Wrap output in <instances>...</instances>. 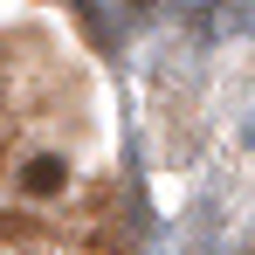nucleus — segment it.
<instances>
[{
  "label": "nucleus",
  "mask_w": 255,
  "mask_h": 255,
  "mask_svg": "<svg viewBox=\"0 0 255 255\" xmlns=\"http://www.w3.org/2000/svg\"><path fill=\"white\" fill-rule=\"evenodd\" d=\"M21 186H28V193H62V186H69V166H62L55 152H42V159L21 166Z\"/></svg>",
  "instance_id": "obj_1"
}]
</instances>
